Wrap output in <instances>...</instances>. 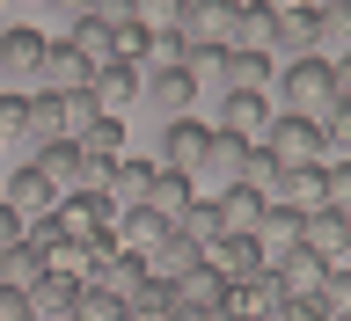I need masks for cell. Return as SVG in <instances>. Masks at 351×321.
<instances>
[{"label": "cell", "instance_id": "30bf717a", "mask_svg": "<svg viewBox=\"0 0 351 321\" xmlns=\"http://www.w3.org/2000/svg\"><path fill=\"white\" fill-rule=\"evenodd\" d=\"M197 256L213 263L227 285H241V278H256V270H263V241H256V234H213Z\"/></svg>", "mask_w": 351, "mask_h": 321}, {"label": "cell", "instance_id": "4dcf8cb0", "mask_svg": "<svg viewBox=\"0 0 351 321\" xmlns=\"http://www.w3.org/2000/svg\"><path fill=\"white\" fill-rule=\"evenodd\" d=\"M44 270V256L29 248V241H15V248H0V285H29Z\"/></svg>", "mask_w": 351, "mask_h": 321}, {"label": "cell", "instance_id": "83f0119b", "mask_svg": "<svg viewBox=\"0 0 351 321\" xmlns=\"http://www.w3.org/2000/svg\"><path fill=\"white\" fill-rule=\"evenodd\" d=\"M132 22L147 37H176L183 29V0H132Z\"/></svg>", "mask_w": 351, "mask_h": 321}, {"label": "cell", "instance_id": "f1b7e54d", "mask_svg": "<svg viewBox=\"0 0 351 321\" xmlns=\"http://www.w3.org/2000/svg\"><path fill=\"white\" fill-rule=\"evenodd\" d=\"M176 234L205 248V241L219 234V205H213V197H191V205H183V219H176Z\"/></svg>", "mask_w": 351, "mask_h": 321}, {"label": "cell", "instance_id": "836d02e7", "mask_svg": "<svg viewBox=\"0 0 351 321\" xmlns=\"http://www.w3.org/2000/svg\"><path fill=\"white\" fill-rule=\"evenodd\" d=\"M73 321H125V307L110 300V292H95V285H81V300H73Z\"/></svg>", "mask_w": 351, "mask_h": 321}, {"label": "cell", "instance_id": "8d00e7d4", "mask_svg": "<svg viewBox=\"0 0 351 321\" xmlns=\"http://www.w3.org/2000/svg\"><path fill=\"white\" fill-rule=\"evenodd\" d=\"M15 241H22V219L8 212V205H0V248H15Z\"/></svg>", "mask_w": 351, "mask_h": 321}, {"label": "cell", "instance_id": "cb8c5ba5", "mask_svg": "<svg viewBox=\"0 0 351 321\" xmlns=\"http://www.w3.org/2000/svg\"><path fill=\"white\" fill-rule=\"evenodd\" d=\"M271 37H278V15H271L263 0H241V15H234V44H241V51H263V59H278V51H271Z\"/></svg>", "mask_w": 351, "mask_h": 321}, {"label": "cell", "instance_id": "6da1fadb", "mask_svg": "<svg viewBox=\"0 0 351 321\" xmlns=\"http://www.w3.org/2000/svg\"><path fill=\"white\" fill-rule=\"evenodd\" d=\"M278 103L300 110V117H315L322 103H351V66H329V59H315V51L285 59V73H278Z\"/></svg>", "mask_w": 351, "mask_h": 321}, {"label": "cell", "instance_id": "74e56055", "mask_svg": "<svg viewBox=\"0 0 351 321\" xmlns=\"http://www.w3.org/2000/svg\"><path fill=\"white\" fill-rule=\"evenodd\" d=\"M51 8H59V15H66V22H81V15H88V8H95V0H51Z\"/></svg>", "mask_w": 351, "mask_h": 321}, {"label": "cell", "instance_id": "7a4b0ae2", "mask_svg": "<svg viewBox=\"0 0 351 321\" xmlns=\"http://www.w3.org/2000/svg\"><path fill=\"white\" fill-rule=\"evenodd\" d=\"M256 146L278 161V168H307V161H322V131H315V117H300V110H271V125L256 131Z\"/></svg>", "mask_w": 351, "mask_h": 321}, {"label": "cell", "instance_id": "7c38bea8", "mask_svg": "<svg viewBox=\"0 0 351 321\" xmlns=\"http://www.w3.org/2000/svg\"><path fill=\"white\" fill-rule=\"evenodd\" d=\"M37 59H44V29L0 22V73H8V81H37Z\"/></svg>", "mask_w": 351, "mask_h": 321}, {"label": "cell", "instance_id": "e575fe53", "mask_svg": "<svg viewBox=\"0 0 351 321\" xmlns=\"http://www.w3.org/2000/svg\"><path fill=\"white\" fill-rule=\"evenodd\" d=\"M0 321H37V314H29V292H22V285H0Z\"/></svg>", "mask_w": 351, "mask_h": 321}, {"label": "cell", "instance_id": "8992f818", "mask_svg": "<svg viewBox=\"0 0 351 321\" xmlns=\"http://www.w3.org/2000/svg\"><path fill=\"white\" fill-rule=\"evenodd\" d=\"M300 248H315L322 263H344L351 256V205H315V212H300Z\"/></svg>", "mask_w": 351, "mask_h": 321}, {"label": "cell", "instance_id": "603a6c76", "mask_svg": "<svg viewBox=\"0 0 351 321\" xmlns=\"http://www.w3.org/2000/svg\"><path fill=\"white\" fill-rule=\"evenodd\" d=\"M213 73H219V88H263V81H271V59H263V51L227 44V51L213 59Z\"/></svg>", "mask_w": 351, "mask_h": 321}, {"label": "cell", "instance_id": "d6986e66", "mask_svg": "<svg viewBox=\"0 0 351 321\" xmlns=\"http://www.w3.org/2000/svg\"><path fill=\"white\" fill-rule=\"evenodd\" d=\"M307 51L329 66H351V8H315V37H307Z\"/></svg>", "mask_w": 351, "mask_h": 321}, {"label": "cell", "instance_id": "ac0fdd59", "mask_svg": "<svg viewBox=\"0 0 351 321\" xmlns=\"http://www.w3.org/2000/svg\"><path fill=\"white\" fill-rule=\"evenodd\" d=\"M249 153H256V139H241V131H213L197 168H213L219 190H227V183H249Z\"/></svg>", "mask_w": 351, "mask_h": 321}, {"label": "cell", "instance_id": "ffe728a7", "mask_svg": "<svg viewBox=\"0 0 351 321\" xmlns=\"http://www.w3.org/2000/svg\"><path fill=\"white\" fill-rule=\"evenodd\" d=\"M169 285H176V307H205V314H219V307H227V278H219L205 256H197L183 278H169Z\"/></svg>", "mask_w": 351, "mask_h": 321}, {"label": "cell", "instance_id": "5b68a950", "mask_svg": "<svg viewBox=\"0 0 351 321\" xmlns=\"http://www.w3.org/2000/svg\"><path fill=\"white\" fill-rule=\"evenodd\" d=\"M37 168L51 175L59 190H103V168H110V161H88L73 139H44V146H37Z\"/></svg>", "mask_w": 351, "mask_h": 321}, {"label": "cell", "instance_id": "f546056e", "mask_svg": "<svg viewBox=\"0 0 351 321\" xmlns=\"http://www.w3.org/2000/svg\"><path fill=\"white\" fill-rule=\"evenodd\" d=\"M307 37H315V8H285V15H278V37H271V51L285 44V51L300 59V51H307Z\"/></svg>", "mask_w": 351, "mask_h": 321}, {"label": "cell", "instance_id": "e0dca14e", "mask_svg": "<svg viewBox=\"0 0 351 321\" xmlns=\"http://www.w3.org/2000/svg\"><path fill=\"white\" fill-rule=\"evenodd\" d=\"M88 73H95V66H88L66 37H59V44H44V59H37V88H51V95H73V88H88Z\"/></svg>", "mask_w": 351, "mask_h": 321}, {"label": "cell", "instance_id": "4316f807", "mask_svg": "<svg viewBox=\"0 0 351 321\" xmlns=\"http://www.w3.org/2000/svg\"><path fill=\"white\" fill-rule=\"evenodd\" d=\"M73 146H81L88 161H117V153H125V117H95V125L73 139Z\"/></svg>", "mask_w": 351, "mask_h": 321}, {"label": "cell", "instance_id": "3957f363", "mask_svg": "<svg viewBox=\"0 0 351 321\" xmlns=\"http://www.w3.org/2000/svg\"><path fill=\"white\" fill-rule=\"evenodd\" d=\"M59 183H51V175L37 168V161H22L15 175H8V183H0V205H8V212L22 219V227H29V219H51V205H59Z\"/></svg>", "mask_w": 351, "mask_h": 321}, {"label": "cell", "instance_id": "9c48e42d", "mask_svg": "<svg viewBox=\"0 0 351 321\" xmlns=\"http://www.w3.org/2000/svg\"><path fill=\"white\" fill-rule=\"evenodd\" d=\"M322 270H329V263L315 256V248H285V256L263 263V278H271V292H278V300H315Z\"/></svg>", "mask_w": 351, "mask_h": 321}, {"label": "cell", "instance_id": "2e32d148", "mask_svg": "<svg viewBox=\"0 0 351 321\" xmlns=\"http://www.w3.org/2000/svg\"><path fill=\"white\" fill-rule=\"evenodd\" d=\"M22 292H29V314L37 321H59V314H73V300H81V278H73V270H37Z\"/></svg>", "mask_w": 351, "mask_h": 321}, {"label": "cell", "instance_id": "f35d334b", "mask_svg": "<svg viewBox=\"0 0 351 321\" xmlns=\"http://www.w3.org/2000/svg\"><path fill=\"white\" fill-rule=\"evenodd\" d=\"M169 321H219V314H205V307H176Z\"/></svg>", "mask_w": 351, "mask_h": 321}, {"label": "cell", "instance_id": "8fae6325", "mask_svg": "<svg viewBox=\"0 0 351 321\" xmlns=\"http://www.w3.org/2000/svg\"><path fill=\"white\" fill-rule=\"evenodd\" d=\"M88 103L103 110V117H117L125 103H139V66H125V59H103L95 73H88V88H81Z\"/></svg>", "mask_w": 351, "mask_h": 321}, {"label": "cell", "instance_id": "52a82bcc", "mask_svg": "<svg viewBox=\"0 0 351 321\" xmlns=\"http://www.w3.org/2000/svg\"><path fill=\"white\" fill-rule=\"evenodd\" d=\"M139 95H147L161 117H191V103H197V73H191V66H139Z\"/></svg>", "mask_w": 351, "mask_h": 321}, {"label": "cell", "instance_id": "d6a6232c", "mask_svg": "<svg viewBox=\"0 0 351 321\" xmlns=\"http://www.w3.org/2000/svg\"><path fill=\"white\" fill-rule=\"evenodd\" d=\"M22 131H29V95L22 88H0V146L22 139Z\"/></svg>", "mask_w": 351, "mask_h": 321}, {"label": "cell", "instance_id": "4fadbf2b", "mask_svg": "<svg viewBox=\"0 0 351 321\" xmlns=\"http://www.w3.org/2000/svg\"><path fill=\"white\" fill-rule=\"evenodd\" d=\"M213 205H219V234H256L263 212H271V197H263L256 183H227Z\"/></svg>", "mask_w": 351, "mask_h": 321}, {"label": "cell", "instance_id": "d4e9b609", "mask_svg": "<svg viewBox=\"0 0 351 321\" xmlns=\"http://www.w3.org/2000/svg\"><path fill=\"white\" fill-rule=\"evenodd\" d=\"M139 263H147L154 278H183V270H191V263H197V241H183V234H176V227H169V234L154 241V248H147V256H139Z\"/></svg>", "mask_w": 351, "mask_h": 321}, {"label": "cell", "instance_id": "ba28073f", "mask_svg": "<svg viewBox=\"0 0 351 321\" xmlns=\"http://www.w3.org/2000/svg\"><path fill=\"white\" fill-rule=\"evenodd\" d=\"M205 139H213V125H205V117H161V153H154V168H183V175H197Z\"/></svg>", "mask_w": 351, "mask_h": 321}, {"label": "cell", "instance_id": "484cf974", "mask_svg": "<svg viewBox=\"0 0 351 321\" xmlns=\"http://www.w3.org/2000/svg\"><path fill=\"white\" fill-rule=\"evenodd\" d=\"M256 241H263V263L285 256V248H300V212H293V205H271L263 227H256Z\"/></svg>", "mask_w": 351, "mask_h": 321}, {"label": "cell", "instance_id": "5bb4252c", "mask_svg": "<svg viewBox=\"0 0 351 321\" xmlns=\"http://www.w3.org/2000/svg\"><path fill=\"white\" fill-rule=\"evenodd\" d=\"M263 125H271V95H263V88H227V95H219V125H213V131H241V139H256Z\"/></svg>", "mask_w": 351, "mask_h": 321}, {"label": "cell", "instance_id": "7402d4cb", "mask_svg": "<svg viewBox=\"0 0 351 321\" xmlns=\"http://www.w3.org/2000/svg\"><path fill=\"white\" fill-rule=\"evenodd\" d=\"M169 314H176V285L147 270V278L125 292V321H169Z\"/></svg>", "mask_w": 351, "mask_h": 321}, {"label": "cell", "instance_id": "ab89813d", "mask_svg": "<svg viewBox=\"0 0 351 321\" xmlns=\"http://www.w3.org/2000/svg\"><path fill=\"white\" fill-rule=\"evenodd\" d=\"M263 8H271V15H285V8H307V0H263Z\"/></svg>", "mask_w": 351, "mask_h": 321}, {"label": "cell", "instance_id": "9a60e30c", "mask_svg": "<svg viewBox=\"0 0 351 321\" xmlns=\"http://www.w3.org/2000/svg\"><path fill=\"white\" fill-rule=\"evenodd\" d=\"M147 183H154V161H139V153H117V161L103 168V197L117 205V212L147 205Z\"/></svg>", "mask_w": 351, "mask_h": 321}, {"label": "cell", "instance_id": "1f68e13d", "mask_svg": "<svg viewBox=\"0 0 351 321\" xmlns=\"http://www.w3.org/2000/svg\"><path fill=\"white\" fill-rule=\"evenodd\" d=\"M66 44H73L88 66H103V59H110V29H103L95 15H81V22H73V37H66Z\"/></svg>", "mask_w": 351, "mask_h": 321}, {"label": "cell", "instance_id": "d590c367", "mask_svg": "<svg viewBox=\"0 0 351 321\" xmlns=\"http://www.w3.org/2000/svg\"><path fill=\"white\" fill-rule=\"evenodd\" d=\"M88 15L103 22V29H125V22H132V0H95V8H88Z\"/></svg>", "mask_w": 351, "mask_h": 321}, {"label": "cell", "instance_id": "60d3db41", "mask_svg": "<svg viewBox=\"0 0 351 321\" xmlns=\"http://www.w3.org/2000/svg\"><path fill=\"white\" fill-rule=\"evenodd\" d=\"M59 321H73V314H59Z\"/></svg>", "mask_w": 351, "mask_h": 321}, {"label": "cell", "instance_id": "44dd1931", "mask_svg": "<svg viewBox=\"0 0 351 321\" xmlns=\"http://www.w3.org/2000/svg\"><path fill=\"white\" fill-rule=\"evenodd\" d=\"M191 197H197V175H183V168H154V183H147V212H161V219L176 227Z\"/></svg>", "mask_w": 351, "mask_h": 321}, {"label": "cell", "instance_id": "277c9868", "mask_svg": "<svg viewBox=\"0 0 351 321\" xmlns=\"http://www.w3.org/2000/svg\"><path fill=\"white\" fill-rule=\"evenodd\" d=\"M234 15H241V0H183V29L176 37L205 44V51H227L234 44Z\"/></svg>", "mask_w": 351, "mask_h": 321}]
</instances>
